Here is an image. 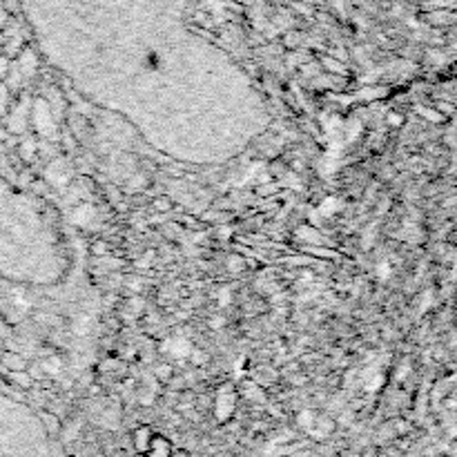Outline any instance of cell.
Returning <instances> with one entry per match:
<instances>
[{"mask_svg": "<svg viewBox=\"0 0 457 457\" xmlns=\"http://www.w3.org/2000/svg\"><path fill=\"white\" fill-rule=\"evenodd\" d=\"M34 125H36V132L49 136L54 132V114H52V105H47L45 101H36L34 103Z\"/></svg>", "mask_w": 457, "mask_h": 457, "instance_id": "1", "label": "cell"}, {"mask_svg": "<svg viewBox=\"0 0 457 457\" xmlns=\"http://www.w3.org/2000/svg\"><path fill=\"white\" fill-rule=\"evenodd\" d=\"M161 353L174 357V360H187V357H192L194 348L185 337H167V339L161 342Z\"/></svg>", "mask_w": 457, "mask_h": 457, "instance_id": "2", "label": "cell"}, {"mask_svg": "<svg viewBox=\"0 0 457 457\" xmlns=\"http://www.w3.org/2000/svg\"><path fill=\"white\" fill-rule=\"evenodd\" d=\"M232 411H234V391L230 389V386H223V389L216 393L214 415L218 422H225L227 417H232Z\"/></svg>", "mask_w": 457, "mask_h": 457, "instance_id": "3", "label": "cell"}, {"mask_svg": "<svg viewBox=\"0 0 457 457\" xmlns=\"http://www.w3.org/2000/svg\"><path fill=\"white\" fill-rule=\"evenodd\" d=\"M154 440H156V437L152 435V431L147 429V426L136 429L134 431V449H136V453H147V451L152 449Z\"/></svg>", "mask_w": 457, "mask_h": 457, "instance_id": "4", "label": "cell"}, {"mask_svg": "<svg viewBox=\"0 0 457 457\" xmlns=\"http://www.w3.org/2000/svg\"><path fill=\"white\" fill-rule=\"evenodd\" d=\"M94 214H96L94 205L81 203V205H76L74 210H72V223H74V225H81V227H87L89 221L94 218Z\"/></svg>", "mask_w": 457, "mask_h": 457, "instance_id": "5", "label": "cell"}, {"mask_svg": "<svg viewBox=\"0 0 457 457\" xmlns=\"http://www.w3.org/2000/svg\"><path fill=\"white\" fill-rule=\"evenodd\" d=\"M45 176H47V181L54 183V185H65L69 181V174L63 170V161H54L52 165L47 167Z\"/></svg>", "mask_w": 457, "mask_h": 457, "instance_id": "6", "label": "cell"}, {"mask_svg": "<svg viewBox=\"0 0 457 457\" xmlns=\"http://www.w3.org/2000/svg\"><path fill=\"white\" fill-rule=\"evenodd\" d=\"M339 207H342V203H339V198H335V196H326L324 201L319 203V216L324 218V216H333L335 212H339Z\"/></svg>", "mask_w": 457, "mask_h": 457, "instance_id": "7", "label": "cell"}, {"mask_svg": "<svg viewBox=\"0 0 457 457\" xmlns=\"http://www.w3.org/2000/svg\"><path fill=\"white\" fill-rule=\"evenodd\" d=\"M145 457H172L170 455V444H167V440H163V437H156L152 449L145 453Z\"/></svg>", "mask_w": 457, "mask_h": 457, "instance_id": "8", "label": "cell"}, {"mask_svg": "<svg viewBox=\"0 0 457 457\" xmlns=\"http://www.w3.org/2000/svg\"><path fill=\"white\" fill-rule=\"evenodd\" d=\"M41 371H43L45 375H61V373H63V362H61V357H56V355L47 357V360L41 364Z\"/></svg>", "mask_w": 457, "mask_h": 457, "instance_id": "9", "label": "cell"}, {"mask_svg": "<svg viewBox=\"0 0 457 457\" xmlns=\"http://www.w3.org/2000/svg\"><path fill=\"white\" fill-rule=\"evenodd\" d=\"M317 420H319V417H317L315 411H310V409H304L299 415H297V422H299V426H301L304 431H308V433L315 429Z\"/></svg>", "mask_w": 457, "mask_h": 457, "instance_id": "10", "label": "cell"}, {"mask_svg": "<svg viewBox=\"0 0 457 457\" xmlns=\"http://www.w3.org/2000/svg\"><path fill=\"white\" fill-rule=\"evenodd\" d=\"M5 369H7V373L23 371V369H25L23 357H18V355H14V353H7V355H5Z\"/></svg>", "mask_w": 457, "mask_h": 457, "instance_id": "11", "label": "cell"}, {"mask_svg": "<svg viewBox=\"0 0 457 457\" xmlns=\"http://www.w3.org/2000/svg\"><path fill=\"white\" fill-rule=\"evenodd\" d=\"M9 377H12L14 384L18 386V389H29V386L34 384V377H32V373H25V371L9 373Z\"/></svg>", "mask_w": 457, "mask_h": 457, "instance_id": "12", "label": "cell"}, {"mask_svg": "<svg viewBox=\"0 0 457 457\" xmlns=\"http://www.w3.org/2000/svg\"><path fill=\"white\" fill-rule=\"evenodd\" d=\"M36 150H38V145L34 138H25V141L21 143V156L25 158V161H32V158L36 156Z\"/></svg>", "mask_w": 457, "mask_h": 457, "instance_id": "13", "label": "cell"}, {"mask_svg": "<svg viewBox=\"0 0 457 457\" xmlns=\"http://www.w3.org/2000/svg\"><path fill=\"white\" fill-rule=\"evenodd\" d=\"M375 277H377L380 281H389L391 277H393V265H391L389 261L377 263V265H375Z\"/></svg>", "mask_w": 457, "mask_h": 457, "instance_id": "14", "label": "cell"}, {"mask_svg": "<svg viewBox=\"0 0 457 457\" xmlns=\"http://www.w3.org/2000/svg\"><path fill=\"white\" fill-rule=\"evenodd\" d=\"M18 67H21L23 72H27V74H34V69H36V58H34V54H32V52H25V54L21 56V61H18Z\"/></svg>", "mask_w": 457, "mask_h": 457, "instance_id": "15", "label": "cell"}, {"mask_svg": "<svg viewBox=\"0 0 457 457\" xmlns=\"http://www.w3.org/2000/svg\"><path fill=\"white\" fill-rule=\"evenodd\" d=\"M72 330L76 335H87L89 333V317H78L76 324L72 326Z\"/></svg>", "mask_w": 457, "mask_h": 457, "instance_id": "16", "label": "cell"}, {"mask_svg": "<svg viewBox=\"0 0 457 457\" xmlns=\"http://www.w3.org/2000/svg\"><path fill=\"white\" fill-rule=\"evenodd\" d=\"M216 301H218V306H221V308L230 306V301H232V290H230V288H221L218 295H216Z\"/></svg>", "mask_w": 457, "mask_h": 457, "instance_id": "17", "label": "cell"}, {"mask_svg": "<svg viewBox=\"0 0 457 457\" xmlns=\"http://www.w3.org/2000/svg\"><path fill=\"white\" fill-rule=\"evenodd\" d=\"M154 371H156V377H158L161 382H167V380L172 377V369H170L167 364H158Z\"/></svg>", "mask_w": 457, "mask_h": 457, "instance_id": "18", "label": "cell"}, {"mask_svg": "<svg viewBox=\"0 0 457 457\" xmlns=\"http://www.w3.org/2000/svg\"><path fill=\"white\" fill-rule=\"evenodd\" d=\"M362 134V123L360 121H353L351 125H348V134H346V138H348V141H355L357 136Z\"/></svg>", "mask_w": 457, "mask_h": 457, "instance_id": "19", "label": "cell"}, {"mask_svg": "<svg viewBox=\"0 0 457 457\" xmlns=\"http://www.w3.org/2000/svg\"><path fill=\"white\" fill-rule=\"evenodd\" d=\"M127 308H130V310L134 313V315H141L143 313V308H145V304L138 299V297H134V299H130L127 301Z\"/></svg>", "mask_w": 457, "mask_h": 457, "instance_id": "20", "label": "cell"}, {"mask_svg": "<svg viewBox=\"0 0 457 457\" xmlns=\"http://www.w3.org/2000/svg\"><path fill=\"white\" fill-rule=\"evenodd\" d=\"M92 254H94V257H105V254H107V245H105L103 241H96V243L92 245Z\"/></svg>", "mask_w": 457, "mask_h": 457, "instance_id": "21", "label": "cell"}, {"mask_svg": "<svg viewBox=\"0 0 457 457\" xmlns=\"http://www.w3.org/2000/svg\"><path fill=\"white\" fill-rule=\"evenodd\" d=\"M45 420H47V431H49V433H58V429H61V424H58L56 417L52 420V415H45Z\"/></svg>", "mask_w": 457, "mask_h": 457, "instance_id": "22", "label": "cell"}, {"mask_svg": "<svg viewBox=\"0 0 457 457\" xmlns=\"http://www.w3.org/2000/svg\"><path fill=\"white\" fill-rule=\"evenodd\" d=\"M152 261H154V252L150 250L145 257H141V259H138V268H150Z\"/></svg>", "mask_w": 457, "mask_h": 457, "instance_id": "23", "label": "cell"}, {"mask_svg": "<svg viewBox=\"0 0 457 457\" xmlns=\"http://www.w3.org/2000/svg\"><path fill=\"white\" fill-rule=\"evenodd\" d=\"M154 207H156V210H163V212H165V210H170V201H167V198H156Z\"/></svg>", "mask_w": 457, "mask_h": 457, "instance_id": "24", "label": "cell"}, {"mask_svg": "<svg viewBox=\"0 0 457 457\" xmlns=\"http://www.w3.org/2000/svg\"><path fill=\"white\" fill-rule=\"evenodd\" d=\"M190 360H192L194 364H201V362H205V357H203V353H201V351H194Z\"/></svg>", "mask_w": 457, "mask_h": 457, "instance_id": "25", "label": "cell"}, {"mask_svg": "<svg viewBox=\"0 0 457 457\" xmlns=\"http://www.w3.org/2000/svg\"><path fill=\"white\" fill-rule=\"evenodd\" d=\"M225 321H223V317H214V319H210V328H221Z\"/></svg>", "mask_w": 457, "mask_h": 457, "instance_id": "26", "label": "cell"}, {"mask_svg": "<svg viewBox=\"0 0 457 457\" xmlns=\"http://www.w3.org/2000/svg\"><path fill=\"white\" fill-rule=\"evenodd\" d=\"M389 121H391V125H402V116L400 114H391Z\"/></svg>", "mask_w": 457, "mask_h": 457, "instance_id": "27", "label": "cell"}, {"mask_svg": "<svg viewBox=\"0 0 457 457\" xmlns=\"http://www.w3.org/2000/svg\"><path fill=\"white\" fill-rule=\"evenodd\" d=\"M230 234H232V232L227 230V227H221V230H218V236H221V239H227Z\"/></svg>", "mask_w": 457, "mask_h": 457, "instance_id": "28", "label": "cell"}]
</instances>
